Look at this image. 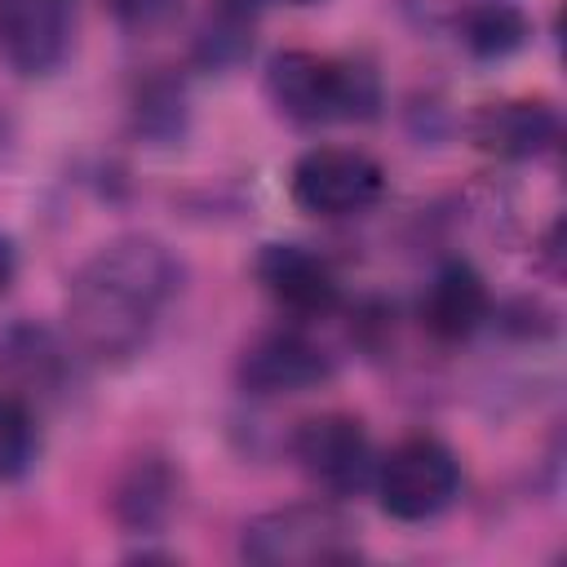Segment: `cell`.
I'll use <instances>...</instances> for the list:
<instances>
[{
  "instance_id": "7",
  "label": "cell",
  "mask_w": 567,
  "mask_h": 567,
  "mask_svg": "<svg viewBox=\"0 0 567 567\" xmlns=\"http://www.w3.org/2000/svg\"><path fill=\"white\" fill-rule=\"evenodd\" d=\"M75 0H0V58L18 75H49L71 53Z\"/></svg>"
},
{
  "instance_id": "14",
  "label": "cell",
  "mask_w": 567,
  "mask_h": 567,
  "mask_svg": "<svg viewBox=\"0 0 567 567\" xmlns=\"http://www.w3.org/2000/svg\"><path fill=\"white\" fill-rule=\"evenodd\" d=\"M115 509L128 527H155L168 509H173V474L159 461H142L128 483L115 496Z\"/></svg>"
},
{
  "instance_id": "11",
  "label": "cell",
  "mask_w": 567,
  "mask_h": 567,
  "mask_svg": "<svg viewBox=\"0 0 567 567\" xmlns=\"http://www.w3.org/2000/svg\"><path fill=\"white\" fill-rule=\"evenodd\" d=\"M487 315H492V297H487L483 275L470 261H447L425 284L421 323L434 341H465L483 328Z\"/></svg>"
},
{
  "instance_id": "12",
  "label": "cell",
  "mask_w": 567,
  "mask_h": 567,
  "mask_svg": "<svg viewBox=\"0 0 567 567\" xmlns=\"http://www.w3.org/2000/svg\"><path fill=\"white\" fill-rule=\"evenodd\" d=\"M261 0H213L208 22L199 31V58L208 66H230L252 44V18Z\"/></svg>"
},
{
  "instance_id": "13",
  "label": "cell",
  "mask_w": 567,
  "mask_h": 567,
  "mask_svg": "<svg viewBox=\"0 0 567 567\" xmlns=\"http://www.w3.org/2000/svg\"><path fill=\"white\" fill-rule=\"evenodd\" d=\"M456 35L474 58H505V53L527 44L532 27H527V18H523V9L514 0H501V4H487V9L470 13L456 27Z\"/></svg>"
},
{
  "instance_id": "10",
  "label": "cell",
  "mask_w": 567,
  "mask_h": 567,
  "mask_svg": "<svg viewBox=\"0 0 567 567\" xmlns=\"http://www.w3.org/2000/svg\"><path fill=\"white\" fill-rule=\"evenodd\" d=\"M474 146L501 159H532L558 142V111L549 102L532 97H505V102H483L470 120Z\"/></svg>"
},
{
  "instance_id": "20",
  "label": "cell",
  "mask_w": 567,
  "mask_h": 567,
  "mask_svg": "<svg viewBox=\"0 0 567 567\" xmlns=\"http://www.w3.org/2000/svg\"><path fill=\"white\" fill-rule=\"evenodd\" d=\"M284 4H319V0H284Z\"/></svg>"
},
{
  "instance_id": "21",
  "label": "cell",
  "mask_w": 567,
  "mask_h": 567,
  "mask_svg": "<svg viewBox=\"0 0 567 567\" xmlns=\"http://www.w3.org/2000/svg\"><path fill=\"white\" fill-rule=\"evenodd\" d=\"M0 146H4V120H0Z\"/></svg>"
},
{
  "instance_id": "18",
  "label": "cell",
  "mask_w": 567,
  "mask_h": 567,
  "mask_svg": "<svg viewBox=\"0 0 567 567\" xmlns=\"http://www.w3.org/2000/svg\"><path fill=\"white\" fill-rule=\"evenodd\" d=\"M111 9H115V18H120L124 27L146 31V27H159V22L177 9V0H111Z\"/></svg>"
},
{
  "instance_id": "4",
  "label": "cell",
  "mask_w": 567,
  "mask_h": 567,
  "mask_svg": "<svg viewBox=\"0 0 567 567\" xmlns=\"http://www.w3.org/2000/svg\"><path fill=\"white\" fill-rule=\"evenodd\" d=\"M381 509L399 523H425L434 514H443L456 492H461V465L452 456L447 443L430 439V434H412L403 443H394L377 470H372Z\"/></svg>"
},
{
  "instance_id": "6",
  "label": "cell",
  "mask_w": 567,
  "mask_h": 567,
  "mask_svg": "<svg viewBox=\"0 0 567 567\" xmlns=\"http://www.w3.org/2000/svg\"><path fill=\"white\" fill-rule=\"evenodd\" d=\"M292 456L306 470V478L332 496H354L359 487L372 483V470H377L363 425L346 412H323L301 421L292 434Z\"/></svg>"
},
{
  "instance_id": "1",
  "label": "cell",
  "mask_w": 567,
  "mask_h": 567,
  "mask_svg": "<svg viewBox=\"0 0 567 567\" xmlns=\"http://www.w3.org/2000/svg\"><path fill=\"white\" fill-rule=\"evenodd\" d=\"M182 288L177 257L151 235L102 244L66 288V328L75 346L102 363L133 359L159 328Z\"/></svg>"
},
{
  "instance_id": "2",
  "label": "cell",
  "mask_w": 567,
  "mask_h": 567,
  "mask_svg": "<svg viewBox=\"0 0 567 567\" xmlns=\"http://www.w3.org/2000/svg\"><path fill=\"white\" fill-rule=\"evenodd\" d=\"M266 97L292 124H332L372 120L381 89L377 75L359 62H341L310 49H284L266 66Z\"/></svg>"
},
{
  "instance_id": "8",
  "label": "cell",
  "mask_w": 567,
  "mask_h": 567,
  "mask_svg": "<svg viewBox=\"0 0 567 567\" xmlns=\"http://www.w3.org/2000/svg\"><path fill=\"white\" fill-rule=\"evenodd\" d=\"M328 377V354L297 328H270L239 354V385L248 394H301Z\"/></svg>"
},
{
  "instance_id": "15",
  "label": "cell",
  "mask_w": 567,
  "mask_h": 567,
  "mask_svg": "<svg viewBox=\"0 0 567 567\" xmlns=\"http://www.w3.org/2000/svg\"><path fill=\"white\" fill-rule=\"evenodd\" d=\"M35 452V421L31 408L13 394H0V483L18 478Z\"/></svg>"
},
{
  "instance_id": "19",
  "label": "cell",
  "mask_w": 567,
  "mask_h": 567,
  "mask_svg": "<svg viewBox=\"0 0 567 567\" xmlns=\"http://www.w3.org/2000/svg\"><path fill=\"white\" fill-rule=\"evenodd\" d=\"M13 275H18V252H13L9 235H0V292L13 284Z\"/></svg>"
},
{
  "instance_id": "16",
  "label": "cell",
  "mask_w": 567,
  "mask_h": 567,
  "mask_svg": "<svg viewBox=\"0 0 567 567\" xmlns=\"http://www.w3.org/2000/svg\"><path fill=\"white\" fill-rule=\"evenodd\" d=\"M137 124L151 137H173L182 128V89H173L168 80L146 84L137 97Z\"/></svg>"
},
{
  "instance_id": "9",
  "label": "cell",
  "mask_w": 567,
  "mask_h": 567,
  "mask_svg": "<svg viewBox=\"0 0 567 567\" xmlns=\"http://www.w3.org/2000/svg\"><path fill=\"white\" fill-rule=\"evenodd\" d=\"M257 284L279 310L297 319H323L341 306V284L332 266L301 244H266L257 252Z\"/></svg>"
},
{
  "instance_id": "5",
  "label": "cell",
  "mask_w": 567,
  "mask_h": 567,
  "mask_svg": "<svg viewBox=\"0 0 567 567\" xmlns=\"http://www.w3.org/2000/svg\"><path fill=\"white\" fill-rule=\"evenodd\" d=\"M288 195L301 213L341 221L368 213L385 195V173L354 146H310L288 173Z\"/></svg>"
},
{
  "instance_id": "3",
  "label": "cell",
  "mask_w": 567,
  "mask_h": 567,
  "mask_svg": "<svg viewBox=\"0 0 567 567\" xmlns=\"http://www.w3.org/2000/svg\"><path fill=\"white\" fill-rule=\"evenodd\" d=\"M239 554L261 567H319L350 563L359 549L350 523L332 505H284L244 523Z\"/></svg>"
},
{
  "instance_id": "17",
  "label": "cell",
  "mask_w": 567,
  "mask_h": 567,
  "mask_svg": "<svg viewBox=\"0 0 567 567\" xmlns=\"http://www.w3.org/2000/svg\"><path fill=\"white\" fill-rule=\"evenodd\" d=\"M408 22L421 27V31H456L470 13L487 9V4H501V0H399Z\"/></svg>"
}]
</instances>
